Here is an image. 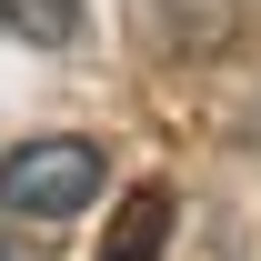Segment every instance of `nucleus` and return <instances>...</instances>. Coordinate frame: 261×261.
Instances as JSON below:
<instances>
[{"label":"nucleus","instance_id":"1","mask_svg":"<svg viewBox=\"0 0 261 261\" xmlns=\"http://www.w3.org/2000/svg\"><path fill=\"white\" fill-rule=\"evenodd\" d=\"M100 181H111V161H100V141H81V130L10 141V151H0V221L61 231V221H81L100 201Z\"/></svg>","mask_w":261,"mask_h":261},{"label":"nucleus","instance_id":"2","mask_svg":"<svg viewBox=\"0 0 261 261\" xmlns=\"http://www.w3.org/2000/svg\"><path fill=\"white\" fill-rule=\"evenodd\" d=\"M161 241H171V191H130L111 241H100V261H161Z\"/></svg>","mask_w":261,"mask_h":261},{"label":"nucleus","instance_id":"3","mask_svg":"<svg viewBox=\"0 0 261 261\" xmlns=\"http://www.w3.org/2000/svg\"><path fill=\"white\" fill-rule=\"evenodd\" d=\"M0 31L31 50H70L81 40V0H0Z\"/></svg>","mask_w":261,"mask_h":261},{"label":"nucleus","instance_id":"4","mask_svg":"<svg viewBox=\"0 0 261 261\" xmlns=\"http://www.w3.org/2000/svg\"><path fill=\"white\" fill-rule=\"evenodd\" d=\"M0 261H50V251H40L31 231H10V221H0Z\"/></svg>","mask_w":261,"mask_h":261}]
</instances>
